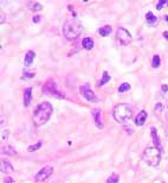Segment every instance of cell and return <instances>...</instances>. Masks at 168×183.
Masks as SVG:
<instances>
[{"mask_svg":"<svg viewBox=\"0 0 168 183\" xmlns=\"http://www.w3.org/2000/svg\"><path fill=\"white\" fill-rule=\"evenodd\" d=\"M162 111V105L161 103H156L155 105V112H161Z\"/></svg>","mask_w":168,"mask_h":183,"instance_id":"27","label":"cell"},{"mask_svg":"<svg viewBox=\"0 0 168 183\" xmlns=\"http://www.w3.org/2000/svg\"><path fill=\"white\" fill-rule=\"evenodd\" d=\"M79 93L82 94V97L89 102H97L98 99L97 97L95 95V93L89 88L88 84H84V86H81L79 87Z\"/></svg>","mask_w":168,"mask_h":183,"instance_id":"7","label":"cell"},{"mask_svg":"<svg viewBox=\"0 0 168 183\" xmlns=\"http://www.w3.org/2000/svg\"><path fill=\"white\" fill-rule=\"evenodd\" d=\"M118 182V175L117 174H113L107 180V183H117Z\"/></svg>","mask_w":168,"mask_h":183,"instance_id":"23","label":"cell"},{"mask_svg":"<svg viewBox=\"0 0 168 183\" xmlns=\"http://www.w3.org/2000/svg\"><path fill=\"white\" fill-rule=\"evenodd\" d=\"M142 160L150 166H157L161 161V150L156 146L147 147L142 154Z\"/></svg>","mask_w":168,"mask_h":183,"instance_id":"4","label":"cell"},{"mask_svg":"<svg viewBox=\"0 0 168 183\" xmlns=\"http://www.w3.org/2000/svg\"><path fill=\"white\" fill-rule=\"evenodd\" d=\"M146 119H147V112L146 111H141L135 118V124H136V126H143L146 123Z\"/></svg>","mask_w":168,"mask_h":183,"instance_id":"10","label":"cell"},{"mask_svg":"<svg viewBox=\"0 0 168 183\" xmlns=\"http://www.w3.org/2000/svg\"><path fill=\"white\" fill-rule=\"evenodd\" d=\"M166 133L168 134V125H167V129H166Z\"/></svg>","mask_w":168,"mask_h":183,"instance_id":"32","label":"cell"},{"mask_svg":"<svg viewBox=\"0 0 168 183\" xmlns=\"http://www.w3.org/2000/svg\"><path fill=\"white\" fill-rule=\"evenodd\" d=\"M129 89H130V84H129V83H127V82L122 83L121 86L118 87V92H120V93H124V92H128Z\"/></svg>","mask_w":168,"mask_h":183,"instance_id":"22","label":"cell"},{"mask_svg":"<svg viewBox=\"0 0 168 183\" xmlns=\"http://www.w3.org/2000/svg\"><path fill=\"white\" fill-rule=\"evenodd\" d=\"M150 131H151V137H153V140H154V145H155L156 147H159V149H160V139H159V137H157L156 130L153 127V129H151Z\"/></svg>","mask_w":168,"mask_h":183,"instance_id":"17","label":"cell"},{"mask_svg":"<svg viewBox=\"0 0 168 183\" xmlns=\"http://www.w3.org/2000/svg\"><path fill=\"white\" fill-rule=\"evenodd\" d=\"M4 182H5V183H15L12 177H6V178L4 180Z\"/></svg>","mask_w":168,"mask_h":183,"instance_id":"28","label":"cell"},{"mask_svg":"<svg viewBox=\"0 0 168 183\" xmlns=\"http://www.w3.org/2000/svg\"><path fill=\"white\" fill-rule=\"evenodd\" d=\"M168 1H166V0H160V1H159V4L156 5V9L157 10H161L162 9V6L165 5V4H167Z\"/></svg>","mask_w":168,"mask_h":183,"instance_id":"26","label":"cell"},{"mask_svg":"<svg viewBox=\"0 0 168 183\" xmlns=\"http://www.w3.org/2000/svg\"><path fill=\"white\" fill-rule=\"evenodd\" d=\"M82 45L85 50H91L94 48V39L90 37H85L82 41Z\"/></svg>","mask_w":168,"mask_h":183,"instance_id":"13","label":"cell"},{"mask_svg":"<svg viewBox=\"0 0 168 183\" xmlns=\"http://www.w3.org/2000/svg\"><path fill=\"white\" fill-rule=\"evenodd\" d=\"M6 154H9L10 156H14V155H17V152H15V150L12 147V146H7V149H6Z\"/></svg>","mask_w":168,"mask_h":183,"instance_id":"25","label":"cell"},{"mask_svg":"<svg viewBox=\"0 0 168 183\" xmlns=\"http://www.w3.org/2000/svg\"><path fill=\"white\" fill-rule=\"evenodd\" d=\"M35 57H36V52L35 51H32V50L27 51L26 55H25V58H24V64H25L26 67L31 66L32 62H33V60H35Z\"/></svg>","mask_w":168,"mask_h":183,"instance_id":"11","label":"cell"},{"mask_svg":"<svg viewBox=\"0 0 168 183\" xmlns=\"http://www.w3.org/2000/svg\"><path fill=\"white\" fill-rule=\"evenodd\" d=\"M146 19H147V21H148L149 24H155V23L157 21V18H156L151 12H148V13L146 14Z\"/></svg>","mask_w":168,"mask_h":183,"instance_id":"19","label":"cell"},{"mask_svg":"<svg viewBox=\"0 0 168 183\" xmlns=\"http://www.w3.org/2000/svg\"><path fill=\"white\" fill-rule=\"evenodd\" d=\"M43 92L49 94V95H52V97H54V98H58V99L64 98V93L58 88V86L56 84V82L52 81V80H47L45 82V84L43 86Z\"/></svg>","mask_w":168,"mask_h":183,"instance_id":"5","label":"cell"},{"mask_svg":"<svg viewBox=\"0 0 168 183\" xmlns=\"http://www.w3.org/2000/svg\"><path fill=\"white\" fill-rule=\"evenodd\" d=\"M110 78H111V77L109 76V74L107 73V71H103V77H102L101 80L98 81V83H97V84H98V86H103V84H106L107 82H109V81H110Z\"/></svg>","mask_w":168,"mask_h":183,"instance_id":"16","label":"cell"},{"mask_svg":"<svg viewBox=\"0 0 168 183\" xmlns=\"http://www.w3.org/2000/svg\"><path fill=\"white\" fill-rule=\"evenodd\" d=\"M31 99H32V88L29 87L25 90V93H24V105H25V107H27L30 105Z\"/></svg>","mask_w":168,"mask_h":183,"instance_id":"12","label":"cell"},{"mask_svg":"<svg viewBox=\"0 0 168 183\" xmlns=\"http://www.w3.org/2000/svg\"><path fill=\"white\" fill-rule=\"evenodd\" d=\"M116 39L118 41L120 44L128 45L131 42V35L129 34V31L126 30L124 27H118L116 31Z\"/></svg>","mask_w":168,"mask_h":183,"instance_id":"6","label":"cell"},{"mask_svg":"<svg viewBox=\"0 0 168 183\" xmlns=\"http://www.w3.org/2000/svg\"><path fill=\"white\" fill-rule=\"evenodd\" d=\"M91 115L94 118V121H95L96 126H97L98 129H103L104 125H103V121H102V111L98 108H95L91 111Z\"/></svg>","mask_w":168,"mask_h":183,"instance_id":"9","label":"cell"},{"mask_svg":"<svg viewBox=\"0 0 168 183\" xmlns=\"http://www.w3.org/2000/svg\"><path fill=\"white\" fill-rule=\"evenodd\" d=\"M42 147V141H38L37 144H35V145H31V146H29V152H32V151H36V150H38V149H41Z\"/></svg>","mask_w":168,"mask_h":183,"instance_id":"24","label":"cell"},{"mask_svg":"<svg viewBox=\"0 0 168 183\" xmlns=\"http://www.w3.org/2000/svg\"><path fill=\"white\" fill-rule=\"evenodd\" d=\"M82 32V24L78 19L72 18L68 19L63 25V35L68 41H75V39Z\"/></svg>","mask_w":168,"mask_h":183,"instance_id":"2","label":"cell"},{"mask_svg":"<svg viewBox=\"0 0 168 183\" xmlns=\"http://www.w3.org/2000/svg\"><path fill=\"white\" fill-rule=\"evenodd\" d=\"M167 5H168V3H167Z\"/></svg>","mask_w":168,"mask_h":183,"instance_id":"34","label":"cell"},{"mask_svg":"<svg viewBox=\"0 0 168 183\" xmlns=\"http://www.w3.org/2000/svg\"><path fill=\"white\" fill-rule=\"evenodd\" d=\"M41 15H35L33 18H32V20H33V23H39V20H41Z\"/></svg>","mask_w":168,"mask_h":183,"instance_id":"29","label":"cell"},{"mask_svg":"<svg viewBox=\"0 0 168 183\" xmlns=\"http://www.w3.org/2000/svg\"><path fill=\"white\" fill-rule=\"evenodd\" d=\"M36 73L35 71H30L29 69H25L24 70V75H23V78L25 80V78H32V77H35Z\"/></svg>","mask_w":168,"mask_h":183,"instance_id":"21","label":"cell"},{"mask_svg":"<svg viewBox=\"0 0 168 183\" xmlns=\"http://www.w3.org/2000/svg\"><path fill=\"white\" fill-rule=\"evenodd\" d=\"M29 9L32 10L33 12H38V11H41L43 7H42V5L39 4V3H30L29 4Z\"/></svg>","mask_w":168,"mask_h":183,"instance_id":"18","label":"cell"},{"mask_svg":"<svg viewBox=\"0 0 168 183\" xmlns=\"http://www.w3.org/2000/svg\"><path fill=\"white\" fill-rule=\"evenodd\" d=\"M165 19H166V21H168V15H166V18H165Z\"/></svg>","mask_w":168,"mask_h":183,"instance_id":"33","label":"cell"},{"mask_svg":"<svg viewBox=\"0 0 168 183\" xmlns=\"http://www.w3.org/2000/svg\"><path fill=\"white\" fill-rule=\"evenodd\" d=\"M52 174H53V168H52V166H50V165H46V166H44L42 170L38 171V174L36 175L35 180H36L37 182L45 181L46 178H49Z\"/></svg>","mask_w":168,"mask_h":183,"instance_id":"8","label":"cell"},{"mask_svg":"<svg viewBox=\"0 0 168 183\" xmlns=\"http://www.w3.org/2000/svg\"><path fill=\"white\" fill-rule=\"evenodd\" d=\"M113 117L117 123L124 124L133 117V108L128 103H118L113 109Z\"/></svg>","mask_w":168,"mask_h":183,"instance_id":"3","label":"cell"},{"mask_svg":"<svg viewBox=\"0 0 168 183\" xmlns=\"http://www.w3.org/2000/svg\"><path fill=\"white\" fill-rule=\"evenodd\" d=\"M111 32H113V27H111L110 25H106V26H103V27H101V29L98 30V34H100V36H102V37H107V36H109Z\"/></svg>","mask_w":168,"mask_h":183,"instance_id":"14","label":"cell"},{"mask_svg":"<svg viewBox=\"0 0 168 183\" xmlns=\"http://www.w3.org/2000/svg\"><path fill=\"white\" fill-rule=\"evenodd\" d=\"M163 37L168 41V31H165V32H163Z\"/></svg>","mask_w":168,"mask_h":183,"instance_id":"31","label":"cell"},{"mask_svg":"<svg viewBox=\"0 0 168 183\" xmlns=\"http://www.w3.org/2000/svg\"><path fill=\"white\" fill-rule=\"evenodd\" d=\"M14 169H13V166L9 163V162H6V161H1V172H12Z\"/></svg>","mask_w":168,"mask_h":183,"instance_id":"15","label":"cell"},{"mask_svg":"<svg viewBox=\"0 0 168 183\" xmlns=\"http://www.w3.org/2000/svg\"><path fill=\"white\" fill-rule=\"evenodd\" d=\"M52 112H53V108H52L50 102L44 101L42 103H39V105L37 106V108L35 109L33 118H32L35 126H37V127L43 126L50 119Z\"/></svg>","mask_w":168,"mask_h":183,"instance_id":"1","label":"cell"},{"mask_svg":"<svg viewBox=\"0 0 168 183\" xmlns=\"http://www.w3.org/2000/svg\"><path fill=\"white\" fill-rule=\"evenodd\" d=\"M167 90H168V86L162 84V92H167Z\"/></svg>","mask_w":168,"mask_h":183,"instance_id":"30","label":"cell"},{"mask_svg":"<svg viewBox=\"0 0 168 183\" xmlns=\"http://www.w3.org/2000/svg\"><path fill=\"white\" fill-rule=\"evenodd\" d=\"M160 64H161L160 56H159V55H155V56L153 57V61H151V67H153V68H159Z\"/></svg>","mask_w":168,"mask_h":183,"instance_id":"20","label":"cell"}]
</instances>
